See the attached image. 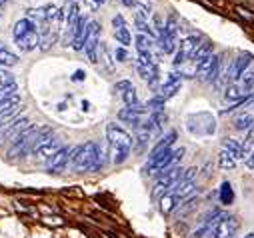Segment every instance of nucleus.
Segmentation results:
<instances>
[{"instance_id": "39", "label": "nucleus", "mask_w": 254, "mask_h": 238, "mask_svg": "<svg viewBox=\"0 0 254 238\" xmlns=\"http://www.w3.org/2000/svg\"><path fill=\"white\" fill-rule=\"evenodd\" d=\"M112 26H114V32H116V30H120V28H126V22H124V18H122L120 14H116V16L112 18Z\"/></svg>"}, {"instance_id": "37", "label": "nucleus", "mask_w": 254, "mask_h": 238, "mask_svg": "<svg viewBox=\"0 0 254 238\" xmlns=\"http://www.w3.org/2000/svg\"><path fill=\"white\" fill-rule=\"evenodd\" d=\"M114 58H116L118 62H126V60H128V52H126L124 46H118V48L114 50Z\"/></svg>"}, {"instance_id": "8", "label": "nucleus", "mask_w": 254, "mask_h": 238, "mask_svg": "<svg viewBox=\"0 0 254 238\" xmlns=\"http://www.w3.org/2000/svg\"><path fill=\"white\" fill-rule=\"evenodd\" d=\"M98 46H100V24L96 20H90L88 22V28H86L84 52H86V58H88L92 64L98 62Z\"/></svg>"}, {"instance_id": "31", "label": "nucleus", "mask_w": 254, "mask_h": 238, "mask_svg": "<svg viewBox=\"0 0 254 238\" xmlns=\"http://www.w3.org/2000/svg\"><path fill=\"white\" fill-rule=\"evenodd\" d=\"M114 36H116L118 44H122L124 48L132 42V34H130V30H128V26H126V28H120V30H116V32H114Z\"/></svg>"}, {"instance_id": "45", "label": "nucleus", "mask_w": 254, "mask_h": 238, "mask_svg": "<svg viewBox=\"0 0 254 238\" xmlns=\"http://www.w3.org/2000/svg\"><path fill=\"white\" fill-rule=\"evenodd\" d=\"M244 238H254V232H248V234H246Z\"/></svg>"}, {"instance_id": "17", "label": "nucleus", "mask_w": 254, "mask_h": 238, "mask_svg": "<svg viewBox=\"0 0 254 238\" xmlns=\"http://www.w3.org/2000/svg\"><path fill=\"white\" fill-rule=\"evenodd\" d=\"M18 106H20V96L18 94L6 98L2 104H0V124H4V120H8V118L16 112Z\"/></svg>"}, {"instance_id": "13", "label": "nucleus", "mask_w": 254, "mask_h": 238, "mask_svg": "<svg viewBox=\"0 0 254 238\" xmlns=\"http://www.w3.org/2000/svg\"><path fill=\"white\" fill-rule=\"evenodd\" d=\"M182 74L180 72H172V74H168V78H166V82L160 86V92H158V96L162 98V100H168V98H172L178 90H180V86H182Z\"/></svg>"}, {"instance_id": "22", "label": "nucleus", "mask_w": 254, "mask_h": 238, "mask_svg": "<svg viewBox=\"0 0 254 238\" xmlns=\"http://www.w3.org/2000/svg\"><path fill=\"white\" fill-rule=\"evenodd\" d=\"M134 10H136V8H134ZM134 24H136V28H138V34H146V36H150V38L156 36L154 30H152V24L148 22V16H144L140 10L134 12Z\"/></svg>"}, {"instance_id": "14", "label": "nucleus", "mask_w": 254, "mask_h": 238, "mask_svg": "<svg viewBox=\"0 0 254 238\" xmlns=\"http://www.w3.org/2000/svg\"><path fill=\"white\" fill-rule=\"evenodd\" d=\"M114 90H116V92H120V96H122V100H124V104H126V106H136V104H140V102H138L136 88L132 86V82H130V80H120V82H116Z\"/></svg>"}, {"instance_id": "11", "label": "nucleus", "mask_w": 254, "mask_h": 238, "mask_svg": "<svg viewBox=\"0 0 254 238\" xmlns=\"http://www.w3.org/2000/svg\"><path fill=\"white\" fill-rule=\"evenodd\" d=\"M30 126V120L26 116H18V118H12L6 124L0 126V140H14L18 134H22L26 128Z\"/></svg>"}, {"instance_id": "5", "label": "nucleus", "mask_w": 254, "mask_h": 238, "mask_svg": "<svg viewBox=\"0 0 254 238\" xmlns=\"http://www.w3.org/2000/svg\"><path fill=\"white\" fill-rule=\"evenodd\" d=\"M40 132H42V128L30 124L22 134H18V136L12 140V144H10V148H8V156H10V158L24 156L28 148H34V142L38 140Z\"/></svg>"}, {"instance_id": "2", "label": "nucleus", "mask_w": 254, "mask_h": 238, "mask_svg": "<svg viewBox=\"0 0 254 238\" xmlns=\"http://www.w3.org/2000/svg\"><path fill=\"white\" fill-rule=\"evenodd\" d=\"M106 140H108L112 164H124L126 160H128V156L134 148V138L120 124H116V122L106 124Z\"/></svg>"}, {"instance_id": "15", "label": "nucleus", "mask_w": 254, "mask_h": 238, "mask_svg": "<svg viewBox=\"0 0 254 238\" xmlns=\"http://www.w3.org/2000/svg\"><path fill=\"white\" fill-rule=\"evenodd\" d=\"M176 138H178V134H176V130H170V132H166L156 144H154V148L150 150V154H148V160H154V158H158L160 154H164V152H168V150H172V146H174V142H176Z\"/></svg>"}, {"instance_id": "16", "label": "nucleus", "mask_w": 254, "mask_h": 238, "mask_svg": "<svg viewBox=\"0 0 254 238\" xmlns=\"http://www.w3.org/2000/svg\"><path fill=\"white\" fill-rule=\"evenodd\" d=\"M250 96H252V94H248L240 82H232V84H228V86L224 88V100H226V102L238 104V102H246Z\"/></svg>"}, {"instance_id": "36", "label": "nucleus", "mask_w": 254, "mask_h": 238, "mask_svg": "<svg viewBox=\"0 0 254 238\" xmlns=\"http://www.w3.org/2000/svg\"><path fill=\"white\" fill-rule=\"evenodd\" d=\"M0 84L2 86H12L14 84V74H10L6 70H0Z\"/></svg>"}, {"instance_id": "46", "label": "nucleus", "mask_w": 254, "mask_h": 238, "mask_svg": "<svg viewBox=\"0 0 254 238\" xmlns=\"http://www.w3.org/2000/svg\"><path fill=\"white\" fill-rule=\"evenodd\" d=\"M68 2H70V4H72V2H76V0H68Z\"/></svg>"}, {"instance_id": "18", "label": "nucleus", "mask_w": 254, "mask_h": 238, "mask_svg": "<svg viewBox=\"0 0 254 238\" xmlns=\"http://www.w3.org/2000/svg\"><path fill=\"white\" fill-rule=\"evenodd\" d=\"M88 22H90V20H86L84 16H80V20H78V26H76V30H74V38H72V48H74L76 52L84 50V42H86V28H88Z\"/></svg>"}, {"instance_id": "34", "label": "nucleus", "mask_w": 254, "mask_h": 238, "mask_svg": "<svg viewBox=\"0 0 254 238\" xmlns=\"http://www.w3.org/2000/svg\"><path fill=\"white\" fill-rule=\"evenodd\" d=\"M136 10H140L144 16L152 14V0H136Z\"/></svg>"}, {"instance_id": "35", "label": "nucleus", "mask_w": 254, "mask_h": 238, "mask_svg": "<svg viewBox=\"0 0 254 238\" xmlns=\"http://www.w3.org/2000/svg\"><path fill=\"white\" fill-rule=\"evenodd\" d=\"M44 14H46V22H52V20L58 18L60 8H58L56 4H48V6H44Z\"/></svg>"}, {"instance_id": "44", "label": "nucleus", "mask_w": 254, "mask_h": 238, "mask_svg": "<svg viewBox=\"0 0 254 238\" xmlns=\"http://www.w3.org/2000/svg\"><path fill=\"white\" fill-rule=\"evenodd\" d=\"M94 2H96V4L100 6V4H104V2H106V0H94Z\"/></svg>"}, {"instance_id": "10", "label": "nucleus", "mask_w": 254, "mask_h": 238, "mask_svg": "<svg viewBox=\"0 0 254 238\" xmlns=\"http://www.w3.org/2000/svg\"><path fill=\"white\" fill-rule=\"evenodd\" d=\"M196 76H200L206 82H216L220 76V56L210 54L206 60H202L196 68Z\"/></svg>"}, {"instance_id": "19", "label": "nucleus", "mask_w": 254, "mask_h": 238, "mask_svg": "<svg viewBox=\"0 0 254 238\" xmlns=\"http://www.w3.org/2000/svg\"><path fill=\"white\" fill-rule=\"evenodd\" d=\"M232 124H234V128L236 130H250V128H254V116L250 114V112H246V110H238V114L234 116V120H232Z\"/></svg>"}, {"instance_id": "3", "label": "nucleus", "mask_w": 254, "mask_h": 238, "mask_svg": "<svg viewBox=\"0 0 254 238\" xmlns=\"http://www.w3.org/2000/svg\"><path fill=\"white\" fill-rule=\"evenodd\" d=\"M184 154H186V148H182V146L176 148V150H168V152L160 154L158 158L148 160L146 166H144V170H146V174H150V176H160L162 172H166V170L178 166V162L182 160Z\"/></svg>"}, {"instance_id": "38", "label": "nucleus", "mask_w": 254, "mask_h": 238, "mask_svg": "<svg viewBox=\"0 0 254 238\" xmlns=\"http://www.w3.org/2000/svg\"><path fill=\"white\" fill-rule=\"evenodd\" d=\"M30 18H36V20H44V22H46V14H44V8L28 10V20H30Z\"/></svg>"}, {"instance_id": "6", "label": "nucleus", "mask_w": 254, "mask_h": 238, "mask_svg": "<svg viewBox=\"0 0 254 238\" xmlns=\"http://www.w3.org/2000/svg\"><path fill=\"white\" fill-rule=\"evenodd\" d=\"M200 44H202V38L200 36H196V34H190V36H186L180 44H178V48H176V54H174V66L178 68V66H184L188 60H192V56H194V52L200 48Z\"/></svg>"}, {"instance_id": "4", "label": "nucleus", "mask_w": 254, "mask_h": 238, "mask_svg": "<svg viewBox=\"0 0 254 238\" xmlns=\"http://www.w3.org/2000/svg\"><path fill=\"white\" fill-rule=\"evenodd\" d=\"M62 146H60V140H58V136L56 134H52V130L50 128H42V132H40V136H38V140L34 142V148H32V152H34V158L36 160H50L58 150H60Z\"/></svg>"}, {"instance_id": "12", "label": "nucleus", "mask_w": 254, "mask_h": 238, "mask_svg": "<svg viewBox=\"0 0 254 238\" xmlns=\"http://www.w3.org/2000/svg\"><path fill=\"white\" fill-rule=\"evenodd\" d=\"M70 156H72V148L62 146V148H60V150L46 162V172H50V174H58V172H62V170L68 166Z\"/></svg>"}, {"instance_id": "1", "label": "nucleus", "mask_w": 254, "mask_h": 238, "mask_svg": "<svg viewBox=\"0 0 254 238\" xmlns=\"http://www.w3.org/2000/svg\"><path fill=\"white\" fill-rule=\"evenodd\" d=\"M104 160H106V150L92 140L72 148V156H70L72 168L76 172H98L104 168Z\"/></svg>"}, {"instance_id": "21", "label": "nucleus", "mask_w": 254, "mask_h": 238, "mask_svg": "<svg viewBox=\"0 0 254 238\" xmlns=\"http://www.w3.org/2000/svg\"><path fill=\"white\" fill-rule=\"evenodd\" d=\"M180 204H182V200H180L172 190L160 196V212H162V214H170V212H174Z\"/></svg>"}, {"instance_id": "7", "label": "nucleus", "mask_w": 254, "mask_h": 238, "mask_svg": "<svg viewBox=\"0 0 254 238\" xmlns=\"http://www.w3.org/2000/svg\"><path fill=\"white\" fill-rule=\"evenodd\" d=\"M182 176H184V170H182L180 166H174V168L162 172V174L156 178L154 194H166V192H170V190L182 180Z\"/></svg>"}, {"instance_id": "24", "label": "nucleus", "mask_w": 254, "mask_h": 238, "mask_svg": "<svg viewBox=\"0 0 254 238\" xmlns=\"http://www.w3.org/2000/svg\"><path fill=\"white\" fill-rule=\"evenodd\" d=\"M32 30H36V24H32L28 18H22V20H18V22L14 24V28H12L14 40H20L22 36H26V34H28V32H32Z\"/></svg>"}, {"instance_id": "40", "label": "nucleus", "mask_w": 254, "mask_h": 238, "mask_svg": "<svg viewBox=\"0 0 254 238\" xmlns=\"http://www.w3.org/2000/svg\"><path fill=\"white\" fill-rule=\"evenodd\" d=\"M84 78H86V72H84V70H76V72L72 74V80H74V82H80V80H84Z\"/></svg>"}, {"instance_id": "28", "label": "nucleus", "mask_w": 254, "mask_h": 238, "mask_svg": "<svg viewBox=\"0 0 254 238\" xmlns=\"http://www.w3.org/2000/svg\"><path fill=\"white\" fill-rule=\"evenodd\" d=\"M222 148H226V150H230L232 154H236L238 156V160H242V142L240 140H236V138H224V142H222Z\"/></svg>"}, {"instance_id": "32", "label": "nucleus", "mask_w": 254, "mask_h": 238, "mask_svg": "<svg viewBox=\"0 0 254 238\" xmlns=\"http://www.w3.org/2000/svg\"><path fill=\"white\" fill-rule=\"evenodd\" d=\"M146 108H148L150 114H152V112H164V100H162L160 96H154V98L148 100Z\"/></svg>"}, {"instance_id": "20", "label": "nucleus", "mask_w": 254, "mask_h": 238, "mask_svg": "<svg viewBox=\"0 0 254 238\" xmlns=\"http://www.w3.org/2000/svg\"><path fill=\"white\" fill-rule=\"evenodd\" d=\"M38 44H40V32H38V30H32V32H28L26 36H22L20 40H16V46L20 48V52H30V50H34Z\"/></svg>"}, {"instance_id": "25", "label": "nucleus", "mask_w": 254, "mask_h": 238, "mask_svg": "<svg viewBox=\"0 0 254 238\" xmlns=\"http://www.w3.org/2000/svg\"><path fill=\"white\" fill-rule=\"evenodd\" d=\"M252 152H254V128H250L242 140V160H248Z\"/></svg>"}, {"instance_id": "33", "label": "nucleus", "mask_w": 254, "mask_h": 238, "mask_svg": "<svg viewBox=\"0 0 254 238\" xmlns=\"http://www.w3.org/2000/svg\"><path fill=\"white\" fill-rule=\"evenodd\" d=\"M220 202L222 204H230L232 202V188L228 182H222V188H220Z\"/></svg>"}, {"instance_id": "26", "label": "nucleus", "mask_w": 254, "mask_h": 238, "mask_svg": "<svg viewBox=\"0 0 254 238\" xmlns=\"http://www.w3.org/2000/svg\"><path fill=\"white\" fill-rule=\"evenodd\" d=\"M210 54H212V44H210V42H202L200 48H198V50L194 52V56H192V62L198 66L202 60H206Z\"/></svg>"}, {"instance_id": "42", "label": "nucleus", "mask_w": 254, "mask_h": 238, "mask_svg": "<svg viewBox=\"0 0 254 238\" xmlns=\"http://www.w3.org/2000/svg\"><path fill=\"white\" fill-rule=\"evenodd\" d=\"M246 166H248L250 170H254V152H252V154H250V158L246 160Z\"/></svg>"}, {"instance_id": "27", "label": "nucleus", "mask_w": 254, "mask_h": 238, "mask_svg": "<svg viewBox=\"0 0 254 238\" xmlns=\"http://www.w3.org/2000/svg\"><path fill=\"white\" fill-rule=\"evenodd\" d=\"M14 64H18V56L8 48H0V66H14Z\"/></svg>"}, {"instance_id": "30", "label": "nucleus", "mask_w": 254, "mask_h": 238, "mask_svg": "<svg viewBox=\"0 0 254 238\" xmlns=\"http://www.w3.org/2000/svg\"><path fill=\"white\" fill-rule=\"evenodd\" d=\"M134 42H136V48H138V54L140 52H150L152 50V38L150 36H146V34H136V38H134Z\"/></svg>"}, {"instance_id": "41", "label": "nucleus", "mask_w": 254, "mask_h": 238, "mask_svg": "<svg viewBox=\"0 0 254 238\" xmlns=\"http://www.w3.org/2000/svg\"><path fill=\"white\" fill-rule=\"evenodd\" d=\"M126 8H136V0H120Z\"/></svg>"}, {"instance_id": "43", "label": "nucleus", "mask_w": 254, "mask_h": 238, "mask_svg": "<svg viewBox=\"0 0 254 238\" xmlns=\"http://www.w3.org/2000/svg\"><path fill=\"white\" fill-rule=\"evenodd\" d=\"M6 2H8V0H0V8H4V6H6Z\"/></svg>"}, {"instance_id": "29", "label": "nucleus", "mask_w": 254, "mask_h": 238, "mask_svg": "<svg viewBox=\"0 0 254 238\" xmlns=\"http://www.w3.org/2000/svg\"><path fill=\"white\" fill-rule=\"evenodd\" d=\"M98 50H100V62L104 64V68H106V70H112V68H114V60H112V54H110L108 46H106L104 42H100Z\"/></svg>"}, {"instance_id": "9", "label": "nucleus", "mask_w": 254, "mask_h": 238, "mask_svg": "<svg viewBox=\"0 0 254 238\" xmlns=\"http://www.w3.org/2000/svg\"><path fill=\"white\" fill-rule=\"evenodd\" d=\"M238 226H240V222H238L236 216L224 214V216L214 224V228L210 230L208 238H236Z\"/></svg>"}, {"instance_id": "23", "label": "nucleus", "mask_w": 254, "mask_h": 238, "mask_svg": "<svg viewBox=\"0 0 254 238\" xmlns=\"http://www.w3.org/2000/svg\"><path fill=\"white\" fill-rule=\"evenodd\" d=\"M236 164H238V156H236V154H232L230 150L222 148V150H220V154H218V166H220L222 170H232Z\"/></svg>"}]
</instances>
